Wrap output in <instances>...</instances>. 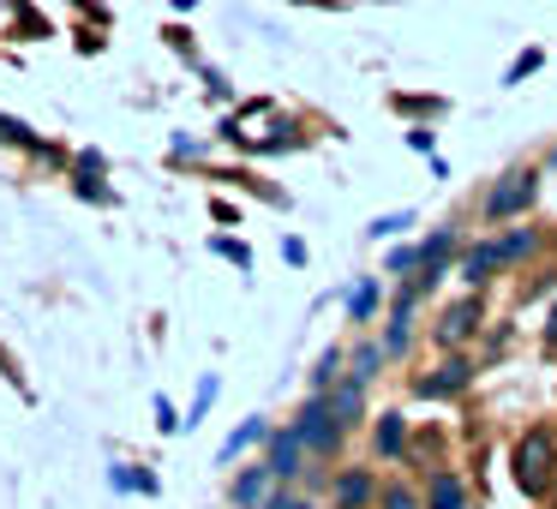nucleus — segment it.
I'll use <instances>...</instances> for the list:
<instances>
[{"label": "nucleus", "mask_w": 557, "mask_h": 509, "mask_svg": "<svg viewBox=\"0 0 557 509\" xmlns=\"http://www.w3.org/2000/svg\"><path fill=\"white\" fill-rule=\"evenodd\" d=\"M540 169H545V174H557V145H545V150H540Z\"/></svg>", "instance_id": "obj_45"}, {"label": "nucleus", "mask_w": 557, "mask_h": 509, "mask_svg": "<svg viewBox=\"0 0 557 509\" xmlns=\"http://www.w3.org/2000/svg\"><path fill=\"white\" fill-rule=\"evenodd\" d=\"M276 252H282V264H288V270H306V264H312V252H306V240H300V234H282V246H276Z\"/></svg>", "instance_id": "obj_39"}, {"label": "nucleus", "mask_w": 557, "mask_h": 509, "mask_svg": "<svg viewBox=\"0 0 557 509\" xmlns=\"http://www.w3.org/2000/svg\"><path fill=\"white\" fill-rule=\"evenodd\" d=\"M509 348H516V324H509V318H504V324H485L480 342H473V353H480L485 372H492L497 360H509Z\"/></svg>", "instance_id": "obj_25"}, {"label": "nucleus", "mask_w": 557, "mask_h": 509, "mask_svg": "<svg viewBox=\"0 0 557 509\" xmlns=\"http://www.w3.org/2000/svg\"><path fill=\"white\" fill-rule=\"evenodd\" d=\"M540 193H545V169L540 162H509L504 174H492V186L480 193V228H509V222H528L540 210Z\"/></svg>", "instance_id": "obj_2"}, {"label": "nucleus", "mask_w": 557, "mask_h": 509, "mask_svg": "<svg viewBox=\"0 0 557 509\" xmlns=\"http://www.w3.org/2000/svg\"><path fill=\"white\" fill-rule=\"evenodd\" d=\"M205 174H210L216 186H240V193H252V198H264V204L288 210V193H282V186H270V181H258L252 169H234V162H210Z\"/></svg>", "instance_id": "obj_19"}, {"label": "nucleus", "mask_w": 557, "mask_h": 509, "mask_svg": "<svg viewBox=\"0 0 557 509\" xmlns=\"http://www.w3.org/2000/svg\"><path fill=\"white\" fill-rule=\"evenodd\" d=\"M377 509H425V492L413 473H384V485H377Z\"/></svg>", "instance_id": "obj_23"}, {"label": "nucleus", "mask_w": 557, "mask_h": 509, "mask_svg": "<svg viewBox=\"0 0 557 509\" xmlns=\"http://www.w3.org/2000/svg\"><path fill=\"white\" fill-rule=\"evenodd\" d=\"M545 61H552V54H545V49H540V42H528V49H521V54H516V61H509V66H504V90H516V85H528V78H533V73H545Z\"/></svg>", "instance_id": "obj_32"}, {"label": "nucleus", "mask_w": 557, "mask_h": 509, "mask_svg": "<svg viewBox=\"0 0 557 509\" xmlns=\"http://www.w3.org/2000/svg\"><path fill=\"white\" fill-rule=\"evenodd\" d=\"M449 109V97H413V90H389V114L401 121H437Z\"/></svg>", "instance_id": "obj_26"}, {"label": "nucleus", "mask_w": 557, "mask_h": 509, "mask_svg": "<svg viewBox=\"0 0 557 509\" xmlns=\"http://www.w3.org/2000/svg\"><path fill=\"white\" fill-rule=\"evenodd\" d=\"M384 365H389V353H384V342H377V330H354V342H348V377L377 384V377H384Z\"/></svg>", "instance_id": "obj_18"}, {"label": "nucleus", "mask_w": 557, "mask_h": 509, "mask_svg": "<svg viewBox=\"0 0 557 509\" xmlns=\"http://www.w3.org/2000/svg\"><path fill=\"white\" fill-rule=\"evenodd\" d=\"M497 240H504V264H509V276H516V270H528V264H540L545 252H552V240H557V228H545V222H509L504 234H497Z\"/></svg>", "instance_id": "obj_11"}, {"label": "nucleus", "mask_w": 557, "mask_h": 509, "mask_svg": "<svg viewBox=\"0 0 557 509\" xmlns=\"http://www.w3.org/2000/svg\"><path fill=\"white\" fill-rule=\"evenodd\" d=\"M270 432H276V420H270V413H246V420L228 432V444L216 449V461H210V468H222V473L240 468V461L252 456V449H264V437H270Z\"/></svg>", "instance_id": "obj_15"}, {"label": "nucleus", "mask_w": 557, "mask_h": 509, "mask_svg": "<svg viewBox=\"0 0 557 509\" xmlns=\"http://www.w3.org/2000/svg\"><path fill=\"white\" fill-rule=\"evenodd\" d=\"M210 222H222V228H240V204H234V198H216V193H210Z\"/></svg>", "instance_id": "obj_43"}, {"label": "nucleus", "mask_w": 557, "mask_h": 509, "mask_svg": "<svg viewBox=\"0 0 557 509\" xmlns=\"http://www.w3.org/2000/svg\"><path fill=\"white\" fill-rule=\"evenodd\" d=\"M193 7H198V0H174V13H193Z\"/></svg>", "instance_id": "obj_46"}, {"label": "nucleus", "mask_w": 557, "mask_h": 509, "mask_svg": "<svg viewBox=\"0 0 557 509\" xmlns=\"http://www.w3.org/2000/svg\"><path fill=\"white\" fill-rule=\"evenodd\" d=\"M420 492H425V509H473V485H468V473H461L456 461L425 473Z\"/></svg>", "instance_id": "obj_16"}, {"label": "nucleus", "mask_w": 557, "mask_h": 509, "mask_svg": "<svg viewBox=\"0 0 557 509\" xmlns=\"http://www.w3.org/2000/svg\"><path fill=\"white\" fill-rule=\"evenodd\" d=\"M485 324H492V300H485L480 288H461L437 306V318L425 324V342H432L437 353H456V348H473Z\"/></svg>", "instance_id": "obj_3"}, {"label": "nucleus", "mask_w": 557, "mask_h": 509, "mask_svg": "<svg viewBox=\"0 0 557 509\" xmlns=\"http://www.w3.org/2000/svg\"><path fill=\"white\" fill-rule=\"evenodd\" d=\"M0 145H7V150H25V157H30V150L42 145V133H37L30 121H18V114L0 109Z\"/></svg>", "instance_id": "obj_33"}, {"label": "nucleus", "mask_w": 557, "mask_h": 509, "mask_svg": "<svg viewBox=\"0 0 557 509\" xmlns=\"http://www.w3.org/2000/svg\"><path fill=\"white\" fill-rule=\"evenodd\" d=\"M210 258H222V264H234L240 276H252V264H258V258H252V246H246L240 234H210Z\"/></svg>", "instance_id": "obj_31"}, {"label": "nucleus", "mask_w": 557, "mask_h": 509, "mask_svg": "<svg viewBox=\"0 0 557 509\" xmlns=\"http://www.w3.org/2000/svg\"><path fill=\"white\" fill-rule=\"evenodd\" d=\"M216 150V138H198V133H169V169H198V162Z\"/></svg>", "instance_id": "obj_27"}, {"label": "nucleus", "mask_w": 557, "mask_h": 509, "mask_svg": "<svg viewBox=\"0 0 557 509\" xmlns=\"http://www.w3.org/2000/svg\"><path fill=\"white\" fill-rule=\"evenodd\" d=\"M300 504H306V492H300V485H276V492H270L258 509H300Z\"/></svg>", "instance_id": "obj_42"}, {"label": "nucleus", "mask_w": 557, "mask_h": 509, "mask_svg": "<svg viewBox=\"0 0 557 509\" xmlns=\"http://www.w3.org/2000/svg\"><path fill=\"white\" fill-rule=\"evenodd\" d=\"M198 78H205V97H210V102H234V78L222 73V66L205 61V66H198Z\"/></svg>", "instance_id": "obj_37"}, {"label": "nucleus", "mask_w": 557, "mask_h": 509, "mask_svg": "<svg viewBox=\"0 0 557 509\" xmlns=\"http://www.w3.org/2000/svg\"><path fill=\"white\" fill-rule=\"evenodd\" d=\"M66 186H73V198H78V204H90V210H114V204H121V186H109V174H97V169H66Z\"/></svg>", "instance_id": "obj_21"}, {"label": "nucleus", "mask_w": 557, "mask_h": 509, "mask_svg": "<svg viewBox=\"0 0 557 509\" xmlns=\"http://www.w3.org/2000/svg\"><path fill=\"white\" fill-rule=\"evenodd\" d=\"M384 282H389L384 270L354 282V288L342 294V324H348V330H372L377 318H384V306H389V288H384Z\"/></svg>", "instance_id": "obj_12"}, {"label": "nucleus", "mask_w": 557, "mask_h": 509, "mask_svg": "<svg viewBox=\"0 0 557 509\" xmlns=\"http://www.w3.org/2000/svg\"><path fill=\"white\" fill-rule=\"evenodd\" d=\"M234 114H240V121H270L276 102H270V97H246V102H234Z\"/></svg>", "instance_id": "obj_44"}, {"label": "nucleus", "mask_w": 557, "mask_h": 509, "mask_svg": "<svg viewBox=\"0 0 557 509\" xmlns=\"http://www.w3.org/2000/svg\"><path fill=\"white\" fill-rule=\"evenodd\" d=\"M408 437H413L408 408H377L372 425H366V461H377V468H401V461H408Z\"/></svg>", "instance_id": "obj_8"}, {"label": "nucleus", "mask_w": 557, "mask_h": 509, "mask_svg": "<svg viewBox=\"0 0 557 509\" xmlns=\"http://www.w3.org/2000/svg\"><path fill=\"white\" fill-rule=\"evenodd\" d=\"M276 492V473L264 468V461H240V468H228V485H222V509H258L264 497Z\"/></svg>", "instance_id": "obj_13"}, {"label": "nucleus", "mask_w": 557, "mask_h": 509, "mask_svg": "<svg viewBox=\"0 0 557 509\" xmlns=\"http://www.w3.org/2000/svg\"><path fill=\"white\" fill-rule=\"evenodd\" d=\"M468 240L473 234L461 228L456 216L449 222H437V228H425L420 234V270H413V288H420V300H432V294H444V282L456 276V264H461V252H468Z\"/></svg>", "instance_id": "obj_4"}, {"label": "nucleus", "mask_w": 557, "mask_h": 509, "mask_svg": "<svg viewBox=\"0 0 557 509\" xmlns=\"http://www.w3.org/2000/svg\"><path fill=\"white\" fill-rule=\"evenodd\" d=\"M258 461L276 473V485H300L306 468H312V449L300 444V432H294V425H276V432L264 437V449H258Z\"/></svg>", "instance_id": "obj_9"}, {"label": "nucleus", "mask_w": 557, "mask_h": 509, "mask_svg": "<svg viewBox=\"0 0 557 509\" xmlns=\"http://www.w3.org/2000/svg\"><path fill=\"white\" fill-rule=\"evenodd\" d=\"M205 509H216V504H205Z\"/></svg>", "instance_id": "obj_49"}, {"label": "nucleus", "mask_w": 557, "mask_h": 509, "mask_svg": "<svg viewBox=\"0 0 557 509\" xmlns=\"http://www.w3.org/2000/svg\"><path fill=\"white\" fill-rule=\"evenodd\" d=\"M377 485H384V468H377V461H336V468H330L324 509H377Z\"/></svg>", "instance_id": "obj_7"}, {"label": "nucleus", "mask_w": 557, "mask_h": 509, "mask_svg": "<svg viewBox=\"0 0 557 509\" xmlns=\"http://www.w3.org/2000/svg\"><path fill=\"white\" fill-rule=\"evenodd\" d=\"M324 401H330V413L342 420V432H366L372 425V384H360V377H336V384L324 389Z\"/></svg>", "instance_id": "obj_14"}, {"label": "nucleus", "mask_w": 557, "mask_h": 509, "mask_svg": "<svg viewBox=\"0 0 557 509\" xmlns=\"http://www.w3.org/2000/svg\"><path fill=\"white\" fill-rule=\"evenodd\" d=\"M300 509H324V504H318V497H306V504H300Z\"/></svg>", "instance_id": "obj_48"}, {"label": "nucleus", "mask_w": 557, "mask_h": 509, "mask_svg": "<svg viewBox=\"0 0 557 509\" xmlns=\"http://www.w3.org/2000/svg\"><path fill=\"white\" fill-rule=\"evenodd\" d=\"M485 377V365H480V353L473 348H456V353H437L425 372H413L408 377V396L413 401H461L473 384Z\"/></svg>", "instance_id": "obj_5"}, {"label": "nucleus", "mask_w": 557, "mask_h": 509, "mask_svg": "<svg viewBox=\"0 0 557 509\" xmlns=\"http://www.w3.org/2000/svg\"><path fill=\"white\" fill-rule=\"evenodd\" d=\"M540 509H557V485H552V497H545V504Z\"/></svg>", "instance_id": "obj_47"}, {"label": "nucleus", "mask_w": 557, "mask_h": 509, "mask_svg": "<svg viewBox=\"0 0 557 509\" xmlns=\"http://www.w3.org/2000/svg\"><path fill=\"white\" fill-rule=\"evenodd\" d=\"M504 276H509L504 240H497V234H480V240H468V252H461V264H456V282H461V288L492 294V282H504Z\"/></svg>", "instance_id": "obj_10"}, {"label": "nucleus", "mask_w": 557, "mask_h": 509, "mask_svg": "<svg viewBox=\"0 0 557 509\" xmlns=\"http://www.w3.org/2000/svg\"><path fill=\"white\" fill-rule=\"evenodd\" d=\"M408 228H420V216H413V210H384V216H372L360 234L372 246H389V240H408Z\"/></svg>", "instance_id": "obj_24"}, {"label": "nucleus", "mask_w": 557, "mask_h": 509, "mask_svg": "<svg viewBox=\"0 0 557 509\" xmlns=\"http://www.w3.org/2000/svg\"><path fill=\"white\" fill-rule=\"evenodd\" d=\"M162 42H169V49L181 54V61L193 66V73L205 66V61H198V30H193V25H181V18H174V25H162Z\"/></svg>", "instance_id": "obj_34"}, {"label": "nucleus", "mask_w": 557, "mask_h": 509, "mask_svg": "<svg viewBox=\"0 0 557 509\" xmlns=\"http://www.w3.org/2000/svg\"><path fill=\"white\" fill-rule=\"evenodd\" d=\"M521 300H557V264L552 270H533V282H528V288H521Z\"/></svg>", "instance_id": "obj_38"}, {"label": "nucleus", "mask_w": 557, "mask_h": 509, "mask_svg": "<svg viewBox=\"0 0 557 509\" xmlns=\"http://www.w3.org/2000/svg\"><path fill=\"white\" fill-rule=\"evenodd\" d=\"M413 270H420V240H413V234H408V240H389L384 246V276L389 282H408Z\"/></svg>", "instance_id": "obj_29"}, {"label": "nucleus", "mask_w": 557, "mask_h": 509, "mask_svg": "<svg viewBox=\"0 0 557 509\" xmlns=\"http://www.w3.org/2000/svg\"><path fill=\"white\" fill-rule=\"evenodd\" d=\"M336 377H348V342H330V348L312 360V372H306V396H324Z\"/></svg>", "instance_id": "obj_22"}, {"label": "nucleus", "mask_w": 557, "mask_h": 509, "mask_svg": "<svg viewBox=\"0 0 557 509\" xmlns=\"http://www.w3.org/2000/svg\"><path fill=\"white\" fill-rule=\"evenodd\" d=\"M210 138H216V145L222 150H234V157H240V162H252V150H258V138L252 133H246V121H240V114H222V121H216V133H210Z\"/></svg>", "instance_id": "obj_28"}, {"label": "nucleus", "mask_w": 557, "mask_h": 509, "mask_svg": "<svg viewBox=\"0 0 557 509\" xmlns=\"http://www.w3.org/2000/svg\"><path fill=\"white\" fill-rule=\"evenodd\" d=\"M109 492L114 497H162V480L145 461H109Z\"/></svg>", "instance_id": "obj_20"}, {"label": "nucleus", "mask_w": 557, "mask_h": 509, "mask_svg": "<svg viewBox=\"0 0 557 509\" xmlns=\"http://www.w3.org/2000/svg\"><path fill=\"white\" fill-rule=\"evenodd\" d=\"M312 145V126L300 121V114H270V133L258 138L252 162H270V157H294V150Z\"/></svg>", "instance_id": "obj_17"}, {"label": "nucleus", "mask_w": 557, "mask_h": 509, "mask_svg": "<svg viewBox=\"0 0 557 509\" xmlns=\"http://www.w3.org/2000/svg\"><path fill=\"white\" fill-rule=\"evenodd\" d=\"M294 432H300V444L312 449V461H342V449H348L354 432H342V420L330 413L324 396H300V408H294Z\"/></svg>", "instance_id": "obj_6"}, {"label": "nucleus", "mask_w": 557, "mask_h": 509, "mask_svg": "<svg viewBox=\"0 0 557 509\" xmlns=\"http://www.w3.org/2000/svg\"><path fill=\"white\" fill-rule=\"evenodd\" d=\"M540 348L557 360V300H545V312H540Z\"/></svg>", "instance_id": "obj_41"}, {"label": "nucleus", "mask_w": 557, "mask_h": 509, "mask_svg": "<svg viewBox=\"0 0 557 509\" xmlns=\"http://www.w3.org/2000/svg\"><path fill=\"white\" fill-rule=\"evenodd\" d=\"M401 145H408L413 157H437V126L432 121H413L408 133H401Z\"/></svg>", "instance_id": "obj_36"}, {"label": "nucleus", "mask_w": 557, "mask_h": 509, "mask_svg": "<svg viewBox=\"0 0 557 509\" xmlns=\"http://www.w3.org/2000/svg\"><path fill=\"white\" fill-rule=\"evenodd\" d=\"M509 485H516L528 504H545L557 485V420H528L516 437H509Z\"/></svg>", "instance_id": "obj_1"}, {"label": "nucleus", "mask_w": 557, "mask_h": 509, "mask_svg": "<svg viewBox=\"0 0 557 509\" xmlns=\"http://www.w3.org/2000/svg\"><path fill=\"white\" fill-rule=\"evenodd\" d=\"M150 425H157L162 437H181L186 432V408H174V401L157 389V396H150Z\"/></svg>", "instance_id": "obj_35"}, {"label": "nucleus", "mask_w": 557, "mask_h": 509, "mask_svg": "<svg viewBox=\"0 0 557 509\" xmlns=\"http://www.w3.org/2000/svg\"><path fill=\"white\" fill-rule=\"evenodd\" d=\"M216 401H222V372H205V377H198V389H193V408H186V432H193V425H205Z\"/></svg>", "instance_id": "obj_30"}, {"label": "nucleus", "mask_w": 557, "mask_h": 509, "mask_svg": "<svg viewBox=\"0 0 557 509\" xmlns=\"http://www.w3.org/2000/svg\"><path fill=\"white\" fill-rule=\"evenodd\" d=\"M0 377H7V384L30 401V384H25V372H18V360H13V348H7V342H0Z\"/></svg>", "instance_id": "obj_40"}]
</instances>
